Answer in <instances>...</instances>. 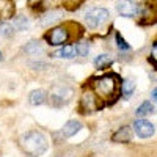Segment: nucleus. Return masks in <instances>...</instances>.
I'll list each match as a JSON object with an SVG mask.
<instances>
[{
    "instance_id": "obj_1",
    "label": "nucleus",
    "mask_w": 157,
    "mask_h": 157,
    "mask_svg": "<svg viewBox=\"0 0 157 157\" xmlns=\"http://www.w3.org/2000/svg\"><path fill=\"white\" fill-rule=\"evenodd\" d=\"M49 143L47 138L41 134L36 132V130H32L22 138V149L25 151V154H29L32 157H38L47 151Z\"/></svg>"
},
{
    "instance_id": "obj_2",
    "label": "nucleus",
    "mask_w": 157,
    "mask_h": 157,
    "mask_svg": "<svg viewBox=\"0 0 157 157\" xmlns=\"http://www.w3.org/2000/svg\"><path fill=\"white\" fill-rule=\"evenodd\" d=\"M109 19V11L105 8H91L85 14V24L90 29H98Z\"/></svg>"
},
{
    "instance_id": "obj_3",
    "label": "nucleus",
    "mask_w": 157,
    "mask_h": 157,
    "mask_svg": "<svg viewBox=\"0 0 157 157\" xmlns=\"http://www.w3.org/2000/svg\"><path fill=\"white\" fill-rule=\"evenodd\" d=\"M94 88L99 93V96H110L115 93L116 88V77L115 75H104L102 78H98L94 82Z\"/></svg>"
},
{
    "instance_id": "obj_4",
    "label": "nucleus",
    "mask_w": 157,
    "mask_h": 157,
    "mask_svg": "<svg viewBox=\"0 0 157 157\" xmlns=\"http://www.w3.org/2000/svg\"><path fill=\"white\" fill-rule=\"evenodd\" d=\"M116 11L120 13L123 17H135L138 14V6L132 0H118Z\"/></svg>"
},
{
    "instance_id": "obj_5",
    "label": "nucleus",
    "mask_w": 157,
    "mask_h": 157,
    "mask_svg": "<svg viewBox=\"0 0 157 157\" xmlns=\"http://www.w3.org/2000/svg\"><path fill=\"white\" fill-rule=\"evenodd\" d=\"M134 130H135V134L140 138H149L155 132L154 126L149 121H146V120H135L134 121Z\"/></svg>"
},
{
    "instance_id": "obj_6",
    "label": "nucleus",
    "mask_w": 157,
    "mask_h": 157,
    "mask_svg": "<svg viewBox=\"0 0 157 157\" xmlns=\"http://www.w3.org/2000/svg\"><path fill=\"white\" fill-rule=\"evenodd\" d=\"M68 38H69V35H68L66 29L57 27V29H54L47 35V41H49L50 46H63L64 43L68 41Z\"/></svg>"
},
{
    "instance_id": "obj_7",
    "label": "nucleus",
    "mask_w": 157,
    "mask_h": 157,
    "mask_svg": "<svg viewBox=\"0 0 157 157\" xmlns=\"http://www.w3.org/2000/svg\"><path fill=\"white\" fill-rule=\"evenodd\" d=\"M80 129H82L80 121L71 120V121H68L66 124H64V127L61 129V137H63V138H69V137H72L75 132H78Z\"/></svg>"
},
{
    "instance_id": "obj_8",
    "label": "nucleus",
    "mask_w": 157,
    "mask_h": 157,
    "mask_svg": "<svg viewBox=\"0 0 157 157\" xmlns=\"http://www.w3.org/2000/svg\"><path fill=\"white\" fill-rule=\"evenodd\" d=\"M75 55H77V49L72 44H66L61 49H58L57 52H54V57L57 58H74Z\"/></svg>"
},
{
    "instance_id": "obj_9",
    "label": "nucleus",
    "mask_w": 157,
    "mask_h": 157,
    "mask_svg": "<svg viewBox=\"0 0 157 157\" xmlns=\"http://www.w3.org/2000/svg\"><path fill=\"white\" fill-rule=\"evenodd\" d=\"M130 138H132V130H130L127 126L126 127H121L118 132L113 134L112 140L115 143H126V141H130Z\"/></svg>"
},
{
    "instance_id": "obj_10",
    "label": "nucleus",
    "mask_w": 157,
    "mask_h": 157,
    "mask_svg": "<svg viewBox=\"0 0 157 157\" xmlns=\"http://www.w3.org/2000/svg\"><path fill=\"white\" fill-rule=\"evenodd\" d=\"M61 17H63V13L61 11H50V13H47V14L41 19V25H43V27H47V25L60 21Z\"/></svg>"
},
{
    "instance_id": "obj_11",
    "label": "nucleus",
    "mask_w": 157,
    "mask_h": 157,
    "mask_svg": "<svg viewBox=\"0 0 157 157\" xmlns=\"http://www.w3.org/2000/svg\"><path fill=\"white\" fill-rule=\"evenodd\" d=\"M46 91L44 90H35L30 93V104L32 105H41L46 101Z\"/></svg>"
},
{
    "instance_id": "obj_12",
    "label": "nucleus",
    "mask_w": 157,
    "mask_h": 157,
    "mask_svg": "<svg viewBox=\"0 0 157 157\" xmlns=\"http://www.w3.org/2000/svg\"><path fill=\"white\" fill-rule=\"evenodd\" d=\"M13 27H14L16 30L22 32V30H27L29 29V19L25 16H16L13 17Z\"/></svg>"
},
{
    "instance_id": "obj_13",
    "label": "nucleus",
    "mask_w": 157,
    "mask_h": 157,
    "mask_svg": "<svg viewBox=\"0 0 157 157\" xmlns=\"http://www.w3.org/2000/svg\"><path fill=\"white\" fill-rule=\"evenodd\" d=\"M24 50L27 52L29 55H38V54H43V46L39 44L38 41H30L27 46L24 47Z\"/></svg>"
},
{
    "instance_id": "obj_14",
    "label": "nucleus",
    "mask_w": 157,
    "mask_h": 157,
    "mask_svg": "<svg viewBox=\"0 0 157 157\" xmlns=\"http://www.w3.org/2000/svg\"><path fill=\"white\" fill-rule=\"evenodd\" d=\"M110 64H112V58H110L107 54H102V55L96 57V60H94V66H96L98 69L107 68V66H110Z\"/></svg>"
},
{
    "instance_id": "obj_15",
    "label": "nucleus",
    "mask_w": 157,
    "mask_h": 157,
    "mask_svg": "<svg viewBox=\"0 0 157 157\" xmlns=\"http://www.w3.org/2000/svg\"><path fill=\"white\" fill-rule=\"evenodd\" d=\"M135 91V82L132 80V78H129V80H126L123 83V90H121V93L124 98H130L132 96V93Z\"/></svg>"
},
{
    "instance_id": "obj_16",
    "label": "nucleus",
    "mask_w": 157,
    "mask_h": 157,
    "mask_svg": "<svg viewBox=\"0 0 157 157\" xmlns=\"http://www.w3.org/2000/svg\"><path fill=\"white\" fill-rule=\"evenodd\" d=\"M154 112V105L149 102V101H145L141 104V105L137 109V116H146V115H149V113H152Z\"/></svg>"
},
{
    "instance_id": "obj_17",
    "label": "nucleus",
    "mask_w": 157,
    "mask_h": 157,
    "mask_svg": "<svg viewBox=\"0 0 157 157\" xmlns=\"http://www.w3.org/2000/svg\"><path fill=\"white\" fill-rule=\"evenodd\" d=\"M14 32V27L8 22H0V35L2 36H11Z\"/></svg>"
},
{
    "instance_id": "obj_18",
    "label": "nucleus",
    "mask_w": 157,
    "mask_h": 157,
    "mask_svg": "<svg viewBox=\"0 0 157 157\" xmlns=\"http://www.w3.org/2000/svg\"><path fill=\"white\" fill-rule=\"evenodd\" d=\"M75 49H77V55H80V57H86L88 52H90V47H88L86 43H78V44H75Z\"/></svg>"
},
{
    "instance_id": "obj_19",
    "label": "nucleus",
    "mask_w": 157,
    "mask_h": 157,
    "mask_svg": "<svg viewBox=\"0 0 157 157\" xmlns=\"http://www.w3.org/2000/svg\"><path fill=\"white\" fill-rule=\"evenodd\" d=\"M116 43H118V47H120V49H123V50H129V44L124 41V39H123V36L120 35V33H116Z\"/></svg>"
},
{
    "instance_id": "obj_20",
    "label": "nucleus",
    "mask_w": 157,
    "mask_h": 157,
    "mask_svg": "<svg viewBox=\"0 0 157 157\" xmlns=\"http://www.w3.org/2000/svg\"><path fill=\"white\" fill-rule=\"evenodd\" d=\"M154 64H157V41L152 43V47H151V58H149Z\"/></svg>"
},
{
    "instance_id": "obj_21",
    "label": "nucleus",
    "mask_w": 157,
    "mask_h": 157,
    "mask_svg": "<svg viewBox=\"0 0 157 157\" xmlns=\"http://www.w3.org/2000/svg\"><path fill=\"white\" fill-rule=\"evenodd\" d=\"M151 99H152L154 102H157V86L152 90V93H151Z\"/></svg>"
},
{
    "instance_id": "obj_22",
    "label": "nucleus",
    "mask_w": 157,
    "mask_h": 157,
    "mask_svg": "<svg viewBox=\"0 0 157 157\" xmlns=\"http://www.w3.org/2000/svg\"><path fill=\"white\" fill-rule=\"evenodd\" d=\"M0 60H2V52H0Z\"/></svg>"
}]
</instances>
